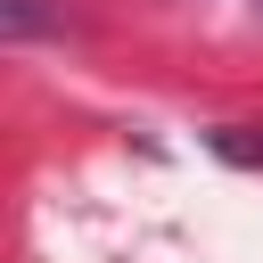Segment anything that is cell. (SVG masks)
<instances>
[{
	"label": "cell",
	"mask_w": 263,
	"mask_h": 263,
	"mask_svg": "<svg viewBox=\"0 0 263 263\" xmlns=\"http://www.w3.org/2000/svg\"><path fill=\"white\" fill-rule=\"evenodd\" d=\"M214 156H230V164H263V123H222V132H214Z\"/></svg>",
	"instance_id": "1"
}]
</instances>
